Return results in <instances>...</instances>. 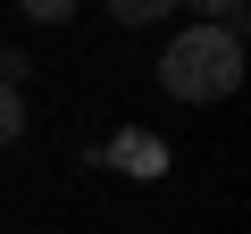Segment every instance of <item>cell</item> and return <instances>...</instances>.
<instances>
[{
	"label": "cell",
	"mask_w": 251,
	"mask_h": 234,
	"mask_svg": "<svg viewBox=\"0 0 251 234\" xmlns=\"http://www.w3.org/2000/svg\"><path fill=\"white\" fill-rule=\"evenodd\" d=\"M17 134H25V100H17V84H9V75H0V151H9Z\"/></svg>",
	"instance_id": "obj_2"
},
{
	"label": "cell",
	"mask_w": 251,
	"mask_h": 234,
	"mask_svg": "<svg viewBox=\"0 0 251 234\" xmlns=\"http://www.w3.org/2000/svg\"><path fill=\"white\" fill-rule=\"evenodd\" d=\"M17 67H25V59H17V50H9V42H0V75H9V84H17Z\"/></svg>",
	"instance_id": "obj_6"
},
{
	"label": "cell",
	"mask_w": 251,
	"mask_h": 234,
	"mask_svg": "<svg viewBox=\"0 0 251 234\" xmlns=\"http://www.w3.org/2000/svg\"><path fill=\"white\" fill-rule=\"evenodd\" d=\"M67 9L75 0H25V17H42V25H67Z\"/></svg>",
	"instance_id": "obj_5"
},
{
	"label": "cell",
	"mask_w": 251,
	"mask_h": 234,
	"mask_svg": "<svg viewBox=\"0 0 251 234\" xmlns=\"http://www.w3.org/2000/svg\"><path fill=\"white\" fill-rule=\"evenodd\" d=\"M159 84L168 100H226L243 84V34L234 25H193L159 50Z\"/></svg>",
	"instance_id": "obj_1"
},
{
	"label": "cell",
	"mask_w": 251,
	"mask_h": 234,
	"mask_svg": "<svg viewBox=\"0 0 251 234\" xmlns=\"http://www.w3.org/2000/svg\"><path fill=\"white\" fill-rule=\"evenodd\" d=\"M193 9H201V25H234L243 34V0H193Z\"/></svg>",
	"instance_id": "obj_4"
},
{
	"label": "cell",
	"mask_w": 251,
	"mask_h": 234,
	"mask_svg": "<svg viewBox=\"0 0 251 234\" xmlns=\"http://www.w3.org/2000/svg\"><path fill=\"white\" fill-rule=\"evenodd\" d=\"M109 9H117V25H151V17L176 9V0H109Z\"/></svg>",
	"instance_id": "obj_3"
}]
</instances>
